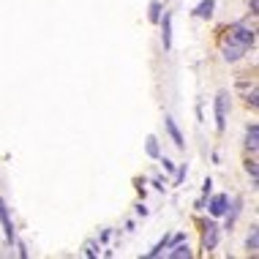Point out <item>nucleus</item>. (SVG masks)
I'll return each instance as SVG.
<instances>
[{
    "mask_svg": "<svg viewBox=\"0 0 259 259\" xmlns=\"http://www.w3.org/2000/svg\"><path fill=\"white\" fill-rule=\"evenodd\" d=\"M256 41V33L251 28H243V25H237L235 30L229 33V44L224 46V60H240V57L245 55V52L254 46Z\"/></svg>",
    "mask_w": 259,
    "mask_h": 259,
    "instance_id": "nucleus-1",
    "label": "nucleus"
},
{
    "mask_svg": "<svg viewBox=\"0 0 259 259\" xmlns=\"http://www.w3.org/2000/svg\"><path fill=\"white\" fill-rule=\"evenodd\" d=\"M227 93H218L216 96V125L218 131H224V125H227Z\"/></svg>",
    "mask_w": 259,
    "mask_h": 259,
    "instance_id": "nucleus-2",
    "label": "nucleus"
},
{
    "mask_svg": "<svg viewBox=\"0 0 259 259\" xmlns=\"http://www.w3.org/2000/svg\"><path fill=\"white\" fill-rule=\"evenodd\" d=\"M0 224H3L6 229V240L14 243V224H11V216H9V208H6V202L0 199Z\"/></svg>",
    "mask_w": 259,
    "mask_h": 259,
    "instance_id": "nucleus-3",
    "label": "nucleus"
},
{
    "mask_svg": "<svg viewBox=\"0 0 259 259\" xmlns=\"http://www.w3.org/2000/svg\"><path fill=\"white\" fill-rule=\"evenodd\" d=\"M227 205H229V199H227V194H218V197H213L210 199V216H216V218H221L224 213H227Z\"/></svg>",
    "mask_w": 259,
    "mask_h": 259,
    "instance_id": "nucleus-4",
    "label": "nucleus"
},
{
    "mask_svg": "<svg viewBox=\"0 0 259 259\" xmlns=\"http://www.w3.org/2000/svg\"><path fill=\"white\" fill-rule=\"evenodd\" d=\"M164 125H167V131H169V137H172V142L177 145V148H185V139H183V134H180V128H177L175 125V120H172V117H164Z\"/></svg>",
    "mask_w": 259,
    "mask_h": 259,
    "instance_id": "nucleus-5",
    "label": "nucleus"
},
{
    "mask_svg": "<svg viewBox=\"0 0 259 259\" xmlns=\"http://www.w3.org/2000/svg\"><path fill=\"white\" fill-rule=\"evenodd\" d=\"M205 229H208V232H205V248H208V251H213L216 245H218V227H216L213 221H210Z\"/></svg>",
    "mask_w": 259,
    "mask_h": 259,
    "instance_id": "nucleus-6",
    "label": "nucleus"
},
{
    "mask_svg": "<svg viewBox=\"0 0 259 259\" xmlns=\"http://www.w3.org/2000/svg\"><path fill=\"white\" fill-rule=\"evenodd\" d=\"M161 44H164V49L172 46V17L169 14H164V22H161Z\"/></svg>",
    "mask_w": 259,
    "mask_h": 259,
    "instance_id": "nucleus-7",
    "label": "nucleus"
},
{
    "mask_svg": "<svg viewBox=\"0 0 259 259\" xmlns=\"http://www.w3.org/2000/svg\"><path fill=\"white\" fill-rule=\"evenodd\" d=\"M213 9H216V0H202V3L194 9V17H199V19H208L210 14H213Z\"/></svg>",
    "mask_w": 259,
    "mask_h": 259,
    "instance_id": "nucleus-8",
    "label": "nucleus"
},
{
    "mask_svg": "<svg viewBox=\"0 0 259 259\" xmlns=\"http://www.w3.org/2000/svg\"><path fill=\"white\" fill-rule=\"evenodd\" d=\"M245 145H248V150H256V145H259V125H256V123H251V125H248V134H245Z\"/></svg>",
    "mask_w": 259,
    "mask_h": 259,
    "instance_id": "nucleus-9",
    "label": "nucleus"
},
{
    "mask_svg": "<svg viewBox=\"0 0 259 259\" xmlns=\"http://www.w3.org/2000/svg\"><path fill=\"white\" fill-rule=\"evenodd\" d=\"M169 256H172V259H183V256H191V248H188V245H180V243H175V248L169 251Z\"/></svg>",
    "mask_w": 259,
    "mask_h": 259,
    "instance_id": "nucleus-10",
    "label": "nucleus"
},
{
    "mask_svg": "<svg viewBox=\"0 0 259 259\" xmlns=\"http://www.w3.org/2000/svg\"><path fill=\"white\" fill-rule=\"evenodd\" d=\"M148 156H150V158H158V156H161V148H158V139H156V137H148Z\"/></svg>",
    "mask_w": 259,
    "mask_h": 259,
    "instance_id": "nucleus-11",
    "label": "nucleus"
},
{
    "mask_svg": "<svg viewBox=\"0 0 259 259\" xmlns=\"http://www.w3.org/2000/svg\"><path fill=\"white\" fill-rule=\"evenodd\" d=\"M150 22H161V3H158V0H156V3H150Z\"/></svg>",
    "mask_w": 259,
    "mask_h": 259,
    "instance_id": "nucleus-12",
    "label": "nucleus"
},
{
    "mask_svg": "<svg viewBox=\"0 0 259 259\" xmlns=\"http://www.w3.org/2000/svg\"><path fill=\"white\" fill-rule=\"evenodd\" d=\"M256 245H259V240H256V227H254V229H251V235H248V248L256 251Z\"/></svg>",
    "mask_w": 259,
    "mask_h": 259,
    "instance_id": "nucleus-13",
    "label": "nucleus"
},
{
    "mask_svg": "<svg viewBox=\"0 0 259 259\" xmlns=\"http://www.w3.org/2000/svg\"><path fill=\"white\" fill-rule=\"evenodd\" d=\"M164 251H167V240H161V243H158V245H156V248L150 251L148 256H158V254H164Z\"/></svg>",
    "mask_w": 259,
    "mask_h": 259,
    "instance_id": "nucleus-14",
    "label": "nucleus"
},
{
    "mask_svg": "<svg viewBox=\"0 0 259 259\" xmlns=\"http://www.w3.org/2000/svg\"><path fill=\"white\" fill-rule=\"evenodd\" d=\"M245 172H248V175H251V180L256 183V161H248V164H245Z\"/></svg>",
    "mask_w": 259,
    "mask_h": 259,
    "instance_id": "nucleus-15",
    "label": "nucleus"
},
{
    "mask_svg": "<svg viewBox=\"0 0 259 259\" xmlns=\"http://www.w3.org/2000/svg\"><path fill=\"white\" fill-rule=\"evenodd\" d=\"M158 158H161V156H158ZM161 164H164V169H167V172H175V164H172V161H169L167 156L161 158Z\"/></svg>",
    "mask_w": 259,
    "mask_h": 259,
    "instance_id": "nucleus-16",
    "label": "nucleus"
},
{
    "mask_svg": "<svg viewBox=\"0 0 259 259\" xmlns=\"http://www.w3.org/2000/svg\"><path fill=\"white\" fill-rule=\"evenodd\" d=\"M210 188H213V180H210V177H208V180H205V185H202V194L208 197V194H210Z\"/></svg>",
    "mask_w": 259,
    "mask_h": 259,
    "instance_id": "nucleus-17",
    "label": "nucleus"
},
{
    "mask_svg": "<svg viewBox=\"0 0 259 259\" xmlns=\"http://www.w3.org/2000/svg\"><path fill=\"white\" fill-rule=\"evenodd\" d=\"M183 177H185V167L177 169V177H175V183H183Z\"/></svg>",
    "mask_w": 259,
    "mask_h": 259,
    "instance_id": "nucleus-18",
    "label": "nucleus"
},
{
    "mask_svg": "<svg viewBox=\"0 0 259 259\" xmlns=\"http://www.w3.org/2000/svg\"><path fill=\"white\" fill-rule=\"evenodd\" d=\"M85 254H88V256H96V254H98L96 245H88V248H85Z\"/></svg>",
    "mask_w": 259,
    "mask_h": 259,
    "instance_id": "nucleus-19",
    "label": "nucleus"
},
{
    "mask_svg": "<svg viewBox=\"0 0 259 259\" xmlns=\"http://www.w3.org/2000/svg\"><path fill=\"white\" fill-rule=\"evenodd\" d=\"M248 104H251V107H256V90H251V96H248Z\"/></svg>",
    "mask_w": 259,
    "mask_h": 259,
    "instance_id": "nucleus-20",
    "label": "nucleus"
}]
</instances>
